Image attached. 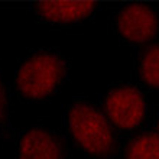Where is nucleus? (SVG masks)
Masks as SVG:
<instances>
[{
	"label": "nucleus",
	"instance_id": "nucleus-2",
	"mask_svg": "<svg viewBox=\"0 0 159 159\" xmlns=\"http://www.w3.org/2000/svg\"><path fill=\"white\" fill-rule=\"evenodd\" d=\"M65 75V64L58 55L41 52L20 67L16 87L28 98L39 100L49 96Z\"/></svg>",
	"mask_w": 159,
	"mask_h": 159
},
{
	"label": "nucleus",
	"instance_id": "nucleus-6",
	"mask_svg": "<svg viewBox=\"0 0 159 159\" xmlns=\"http://www.w3.org/2000/svg\"><path fill=\"white\" fill-rule=\"evenodd\" d=\"M94 2H39L36 4L39 16L49 22L71 23L90 16Z\"/></svg>",
	"mask_w": 159,
	"mask_h": 159
},
{
	"label": "nucleus",
	"instance_id": "nucleus-3",
	"mask_svg": "<svg viewBox=\"0 0 159 159\" xmlns=\"http://www.w3.org/2000/svg\"><path fill=\"white\" fill-rule=\"evenodd\" d=\"M106 111L120 129H133L142 121L145 101L140 93L132 87H119L110 91L106 100Z\"/></svg>",
	"mask_w": 159,
	"mask_h": 159
},
{
	"label": "nucleus",
	"instance_id": "nucleus-9",
	"mask_svg": "<svg viewBox=\"0 0 159 159\" xmlns=\"http://www.w3.org/2000/svg\"><path fill=\"white\" fill-rule=\"evenodd\" d=\"M6 116V94H4V88L0 80V121Z\"/></svg>",
	"mask_w": 159,
	"mask_h": 159
},
{
	"label": "nucleus",
	"instance_id": "nucleus-1",
	"mask_svg": "<svg viewBox=\"0 0 159 159\" xmlns=\"http://www.w3.org/2000/svg\"><path fill=\"white\" fill-rule=\"evenodd\" d=\"M70 129L75 140L96 156H109L114 149V139L109 121L87 103H77L70 110Z\"/></svg>",
	"mask_w": 159,
	"mask_h": 159
},
{
	"label": "nucleus",
	"instance_id": "nucleus-7",
	"mask_svg": "<svg viewBox=\"0 0 159 159\" xmlns=\"http://www.w3.org/2000/svg\"><path fill=\"white\" fill-rule=\"evenodd\" d=\"M127 159H159V134L146 133L134 138L127 148Z\"/></svg>",
	"mask_w": 159,
	"mask_h": 159
},
{
	"label": "nucleus",
	"instance_id": "nucleus-8",
	"mask_svg": "<svg viewBox=\"0 0 159 159\" xmlns=\"http://www.w3.org/2000/svg\"><path fill=\"white\" fill-rule=\"evenodd\" d=\"M140 77L146 84L159 88V45H152L140 57Z\"/></svg>",
	"mask_w": 159,
	"mask_h": 159
},
{
	"label": "nucleus",
	"instance_id": "nucleus-5",
	"mask_svg": "<svg viewBox=\"0 0 159 159\" xmlns=\"http://www.w3.org/2000/svg\"><path fill=\"white\" fill-rule=\"evenodd\" d=\"M20 159H62V148L46 130L32 129L22 139Z\"/></svg>",
	"mask_w": 159,
	"mask_h": 159
},
{
	"label": "nucleus",
	"instance_id": "nucleus-4",
	"mask_svg": "<svg viewBox=\"0 0 159 159\" xmlns=\"http://www.w3.org/2000/svg\"><path fill=\"white\" fill-rule=\"evenodd\" d=\"M117 28L127 41L146 43L158 32V19L153 10L145 4H129L119 13Z\"/></svg>",
	"mask_w": 159,
	"mask_h": 159
}]
</instances>
